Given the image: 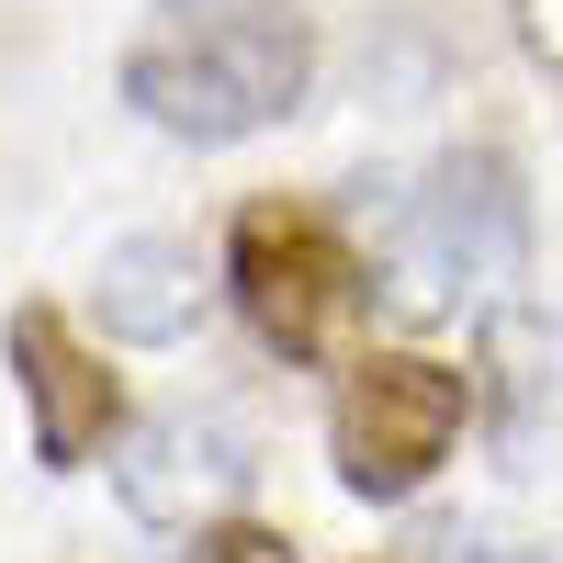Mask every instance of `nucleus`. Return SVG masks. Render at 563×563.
Here are the masks:
<instances>
[{"instance_id":"9d476101","label":"nucleus","mask_w":563,"mask_h":563,"mask_svg":"<svg viewBox=\"0 0 563 563\" xmlns=\"http://www.w3.org/2000/svg\"><path fill=\"white\" fill-rule=\"evenodd\" d=\"M192 12H214V0H192Z\"/></svg>"},{"instance_id":"20e7f679","label":"nucleus","mask_w":563,"mask_h":563,"mask_svg":"<svg viewBox=\"0 0 563 563\" xmlns=\"http://www.w3.org/2000/svg\"><path fill=\"white\" fill-rule=\"evenodd\" d=\"M462 417H474V372H451L429 350H361L339 406H327V451H339V485L395 507L451 462Z\"/></svg>"},{"instance_id":"f03ea898","label":"nucleus","mask_w":563,"mask_h":563,"mask_svg":"<svg viewBox=\"0 0 563 563\" xmlns=\"http://www.w3.org/2000/svg\"><path fill=\"white\" fill-rule=\"evenodd\" d=\"M316 90V34L305 12H271V0H214V12H180L124 57V102L147 113L180 147H238V135L294 124Z\"/></svg>"},{"instance_id":"0eeeda50","label":"nucleus","mask_w":563,"mask_h":563,"mask_svg":"<svg viewBox=\"0 0 563 563\" xmlns=\"http://www.w3.org/2000/svg\"><path fill=\"white\" fill-rule=\"evenodd\" d=\"M203 305H214V271H203L192 238H113L90 260V316H102V339H124V350L192 339Z\"/></svg>"},{"instance_id":"f257e3e1","label":"nucleus","mask_w":563,"mask_h":563,"mask_svg":"<svg viewBox=\"0 0 563 563\" xmlns=\"http://www.w3.org/2000/svg\"><path fill=\"white\" fill-rule=\"evenodd\" d=\"M350 225H361V260L384 282V305L406 316H451L462 294H507L530 260V192L496 147H440L417 180H350Z\"/></svg>"},{"instance_id":"7ed1b4c3","label":"nucleus","mask_w":563,"mask_h":563,"mask_svg":"<svg viewBox=\"0 0 563 563\" xmlns=\"http://www.w3.org/2000/svg\"><path fill=\"white\" fill-rule=\"evenodd\" d=\"M225 294H238V316L260 327V350L282 361H350L372 305H384V282H372L361 238L327 203H294V192H260L238 225H225Z\"/></svg>"},{"instance_id":"6e6552de","label":"nucleus","mask_w":563,"mask_h":563,"mask_svg":"<svg viewBox=\"0 0 563 563\" xmlns=\"http://www.w3.org/2000/svg\"><path fill=\"white\" fill-rule=\"evenodd\" d=\"M474 417L496 429L507 462H530L541 429H552V327L530 305H485V339H474Z\"/></svg>"},{"instance_id":"39448f33","label":"nucleus","mask_w":563,"mask_h":563,"mask_svg":"<svg viewBox=\"0 0 563 563\" xmlns=\"http://www.w3.org/2000/svg\"><path fill=\"white\" fill-rule=\"evenodd\" d=\"M249 474H260V462H249V440L225 429V417H147V429L113 440V485H124V507H135L147 530H169V541L238 519Z\"/></svg>"},{"instance_id":"1a4fd4ad","label":"nucleus","mask_w":563,"mask_h":563,"mask_svg":"<svg viewBox=\"0 0 563 563\" xmlns=\"http://www.w3.org/2000/svg\"><path fill=\"white\" fill-rule=\"evenodd\" d=\"M180 563H294V541L260 530V519H214V530L180 541Z\"/></svg>"},{"instance_id":"423d86ee","label":"nucleus","mask_w":563,"mask_h":563,"mask_svg":"<svg viewBox=\"0 0 563 563\" xmlns=\"http://www.w3.org/2000/svg\"><path fill=\"white\" fill-rule=\"evenodd\" d=\"M12 384H23V417H34V462L45 474H79L90 451L124 440V395L102 350H79V327L57 305H12Z\"/></svg>"}]
</instances>
